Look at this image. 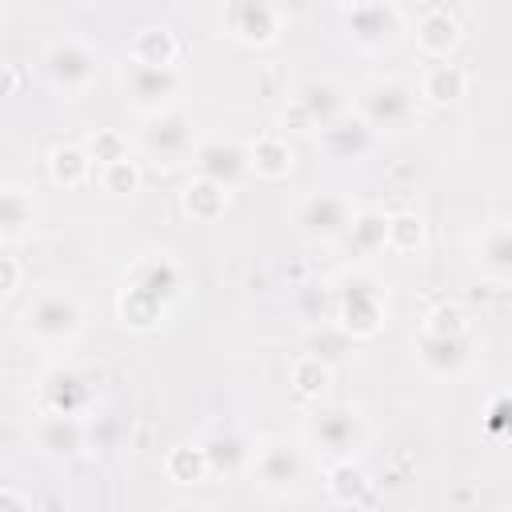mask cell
Returning <instances> with one entry per match:
<instances>
[{
	"instance_id": "cell-26",
	"label": "cell",
	"mask_w": 512,
	"mask_h": 512,
	"mask_svg": "<svg viewBox=\"0 0 512 512\" xmlns=\"http://www.w3.org/2000/svg\"><path fill=\"white\" fill-rule=\"evenodd\" d=\"M136 184H140V172H136V164L128 156L104 164V188L112 196H128V192H136Z\"/></svg>"
},
{
	"instance_id": "cell-21",
	"label": "cell",
	"mask_w": 512,
	"mask_h": 512,
	"mask_svg": "<svg viewBox=\"0 0 512 512\" xmlns=\"http://www.w3.org/2000/svg\"><path fill=\"white\" fill-rule=\"evenodd\" d=\"M184 204H188L192 216H200V220H216V216L228 208V188H220V184H212V180L200 176V184L188 188Z\"/></svg>"
},
{
	"instance_id": "cell-18",
	"label": "cell",
	"mask_w": 512,
	"mask_h": 512,
	"mask_svg": "<svg viewBox=\"0 0 512 512\" xmlns=\"http://www.w3.org/2000/svg\"><path fill=\"white\" fill-rule=\"evenodd\" d=\"M300 476V460H296V448L292 444H268L260 452V480L268 488H284Z\"/></svg>"
},
{
	"instance_id": "cell-30",
	"label": "cell",
	"mask_w": 512,
	"mask_h": 512,
	"mask_svg": "<svg viewBox=\"0 0 512 512\" xmlns=\"http://www.w3.org/2000/svg\"><path fill=\"white\" fill-rule=\"evenodd\" d=\"M12 284H16V268H12V260H4V292H8V296L16 292Z\"/></svg>"
},
{
	"instance_id": "cell-12",
	"label": "cell",
	"mask_w": 512,
	"mask_h": 512,
	"mask_svg": "<svg viewBox=\"0 0 512 512\" xmlns=\"http://www.w3.org/2000/svg\"><path fill=\"white\" fill-rule=\"evenodd\" d=\"M368 124L360 116H340L320 128V148L328 160H360L368 152Z\"/></svg>"
},
{
	"instance_id": "cell-13",
	"label": "cell",
	"mask_w": 512,
	"mask_h": 512,
	"mask_svg": "<svg viewBox=\"0 0 512 512\" xmlns=\"http://www.w3.org/2000/svg\"><path fill=\"white\" fill-rule=\"evenodd\" d=\"M188 140H192L188 136V120L180 112H156L152 128H144V148L152 156H164V160L184 156L188 152Z\"/></svg>"
},
{
	"instance_id": "cell-16",
	"label": "cell",
	"mask_w": 512,
	"mask_h": 512,
	"mask_svg": "<svg viewBox=\"0 0 512 512\" xmlns=\"http://www.w3.org/2000/svg\"><path fill=\"white\" fill-rule=\"evenodd\" d=\"M36 440H40V448L48 456H72L84 444V432H80V424H76L72 412H52V416L40 420Z\"/></svg>"
},
{
	"instance_id": "cell-29",
	"label": "cell",
	"mask_w": 512,
	"mask_h": 512,
	"mask_svg": "<svg viewBox=\"0 0 512 512\" xmlns=\"http://www.w3.org/2000/svg\"><path fill=\"white\" fill-rule=\"evenodd\" d=\"M52 168H56V180H68V184H76V180L84 176L88 160H84V152H80V148H56V156H52Z\"/></svg>"
},
{
	"instance_id": "cell-3",
	"label": "cell",
	"mask_w": 512,
	"mask_h": 512,
	"mask_svg": "<svg viewBox=\"0 0 512 512\" xmlns=\"http://www.w3.org/2000/svg\"><path fill=\"white\" fill-rule=\"evenodd\" d=\"M44 72H48V84H52L64 100H76V96H84V92L96 84V76H100V56H96L88 44H80V40H60V44L48 48Z\"/></svg>"
},
{
	"instance_id": "cell-15",
	"label": "cell",
	"mask_w": 512,
	"mask_h": 512,
	"mask_svg": "<svg viewBox=\"0 0 512 512\" xmlns=\"http://www.w3.org/2000/svg\"><path fill=\"white\" fill-rule=\"evenodd\" d=\"M416 352H420V360H424L432 372H440V376L464 368V360H468V344H464L456 332H428Z\"/></svg>"
},
{
	"instance_id": "cell-14",
	"label": "cell",
	"mask_w": 512,
	"mask_h": 512,
	"mask_svg": "<svg viewBox=\"0 0 512 512\" xmlns=\"http://www.w3.org/2000/svg\"><path fill=\"white\" fill-rule=\"evenodd\" d=\"M476 264L496 280H512V224H496L480 236Z\"/></svg>"
},
{
	"instance_id": "cell-24",
	"label": "cell",
	"mask_w": 512,
	"mask_h": 512,
	"mask_svg": "<svg viewBox=\"0 0 512 512\" xmlns=\"http://www.w3.org/2000/svg\"><path fill=\"white\" fill-rule=\"evenodd\" d=\"M460 92H464V72H460L456 64H436V68H428V76H424V96H428V100L444 104V100H456Z\"/></svg>"
},
{
	"instance_id": "cell-28",
	"label": "cell",
	"mask_w": 512,
	"mask_h": 512,
	"mask_svg": "<svg viewBox=\"0 0 512 512\" xmlns=\"http://www.w3.org/2000/svg\"><path fill=\"white\" fill-rule=\"evenodd\" d=\"M204 456H208L216 468H236V460H244V444H240L236 436H216V440H208Z\"/></svg>"
},
{
	"instance_id": "cell-4",
	"label": "cell",
	"mask_w": 512,
	"mask_h": 512,
	"mask_svg": "<svg viewBox=\"0 0 512 512\" xmlns=\"http://www.w3.org/2000/svg\"><path fill=\"white\" fill-rule=\"evenodd\" d=\"M412 108H416V92L408 84H400V80H376L360 96V120L368 128L396 132V128H404L412 120Z\"/></svg>"
},
{
	"instance_id": "cell-2",
	"label": "cell",
	"mask_w": 512,
	"mask_h": 512,
	"mask_svg": "<svg viewBox=\"0 0 512 512\" xmlns=\"http://www.w3.org/2000/svg\"><path fill=\"white\" fill-rule=\"evenodd\" d=\"M84 328V308L72 292L52 288L40 292L28 308H24V336H36L44 344H64Z\"/></svg>"
},
{
	"instance_id": "cell-10",
	"label": "cell",
	"mask_w": 512,
	"mask_h": 512,
	"mask_svg": "<svg viewBox=\"0 0 512 512\" xmlns=\"http://www.w3.org/2000/svg\"><path fill=\"white\" fill-rule=\"evenodd\" d=\"M196 168L204 180H212L220 188H236L244 180V172L252 168V152L232 144V140H208L196 152Z\"/></svg>"
},
{
	"instance_id": "cell-25",
	"label": "cell",
	"mask_w": 512,
	"mask_h": 512,
	"mask_svg": "<svg viewBox=\"0 0 512 512\" xmlns=\"http://www.w3.org/2000/svg\"><path fill=\"white\" fill-rule=\"evenodd\" d=\"M252 168L264 176H284L292 168V148L284 140H260L252 148Z\"/></svg>"
},
{
	"instance_id": "cell-6",
	"label": "cell",
	"mask_w": 512,
	"mask_h": 512,
	"mask_svg": "<svg viewBox=\"0 0 512 512\" xmlns=\"http://www.w3.org/2000/svg\"><path fill=\"white\" fill-rule=\"evenodd\" d=\"M336 312H340V320H344L356 336H372V332L380 328V316H384L380 284L368 280V276H348L344 288L336 292Z\"/></svg>"
},
{
	"instance_id": "cell-22",
	"label": "cell",
	"mask_w": 512,
	"mask_h": 512,
	"mask_svg": "<svg viewBox=\"0 0 512 512\" xmlns=\"http://www.w3.org/2000/svg\"><path fill=\"white\" fill-rule=\"evenodd\" d=\"M0 224H4V240H16L32 224V200L20 188H4V196H0Z\"/></svg>"
},
{
	"instance_id": "cell-7",
	"label": "cell",
	"mask_w": 512,
	"mask_h": 512,
	"mask_svg": "<svg viewBox=\"0 0 512 512\" xmlns=\"http://www.w3.org/2000/svg\"><path fill=\"white\" fill-rule=\"evenodd\" d=\"M312 436H316V444H320L324 452H332V456H352V452L364 444L368 428H364V420H360L356 408L332 404V408H320V412L312 416Z\"/></svg>"
},
{
	"instance_id": "cell-20",
	"label": "cell",
	"mask_w": 512,
	"mask_h": 512,
	"mask_svg": "<svg viewBox=\"0 0 512 512\" xmlns=\"http://www.w3.org/2000/svg\"><path fill=\"white\" fill-rule=\"evenodd\" d=\"M388 228H392L388 216H380V212H360V216H352V228H348L344 236H348V244H356L360 252H372V248H380V244L388 240Z\"/></svg>"
},
{
	"instance_id": "cell-19",
	"label": "cell",
	"mask_w": 512,
	"mask_h": 512,
	"mask_svg": "<svg viewBox=\"0 0 512 512\" xmlns=\"http://www.w3.org/2000/svg\"><path fill=\"white\" fill-rule=\"evenodd\" d=\"M456 32H460V28H456V20H452L448 12H432V16H424L416 40H420L424 52H432V56H448V48L456 44Z\"/></svg>"
},
{
	"instance_id": "cell-11",
	"label": "cell",
	"mask_w": 512,
	"mask_h": 512,
	"mask_svg": "<svg viewBox=\"0 0 512 512\" xmlns=\"http://www.w3.org/2000/svg\"><path fill=\"white\" fill-rule=\"evenodd\" d=\"M228 32L244 44H272L276 40V8L268 0H232Z\"/></svg>"
},
{
	"instance_id": "cell-5",
	"label": "cell",
	"mask_w": 512,
	"mask_h": 512,
	"mask_svg": "<svg viewBox=\"0 0 512 512\" xmlns=\"http://www.w3.org/2000/svg\"><path fill=\"white\" fill-rule=\"evenodd\" d=\"M348 32L368 52L392 48L400 40V12L388 0H356L348 8Z\"/></svg>"
},
{
	"instance_id": "cell-9",
	"label": "cell",
	"mask_w": 512,
	"mask_h": 512,
	"mask_svg": "<svg viewBox=\"0 0 512 512\" xmlns=\"http://www.w3.org/2000/svg\"><path fill=\"white\" fill-rule=\"evenodd\" d=\"M352 208L340 192H312L304 204H300V232L312 236V240H336L352 228Z\"/></svg>"
},
{
	"instance_id": "cell-27",
	"label": "cell",
	"mask_w": 512,
	"mask_h": 512,
	"mask_svg": "<svg viewBox=\"0 0 512 512\" xmlns=\"http://www.w3.org/2000/svg\"><path fill=\"white\" fill-rule=\"evenodd\" d=\"M300 312L308 320H324L328 312H336V296H328V284H304L300 292Z\"/></svg>"
},
{
	"instance_id": "cell-17",
	"label": "cell",
	"mask_w": 512,
	"mask_h": 512,
	"mask_svg": "<svg viewBox=\"0 0 512 512\" xmlns=\"http://www.w3.org/2000/svg\"><path fill=\"white\" fill-rule=\"evenodd\" d=\"M300 108H304V116H308L316 128H324V124H332V120L344 116V96H340L336 84L312 80V84H304V92H300Z\"/></svg>"
},
{
	"instance_id": "cell-23",
	"label": "cell",
	"mask_w": 512,
	"mask_h": 512,
	"mask_svg": "<svg viewBox=\"0 0 512 512\" xmlns=\"http://www.w3.org/2000/svg\"><path fill=\"white\" fill-rule=\"evenodd\" d=\"M172 56H176V44L164 28H144L132 44V60L140 64H172Z\"/></svg>"
},
{
	"instance_id": "cell-8",
	"label": "cell",
	"mask_w": 512,
	"mask_h": 512,
	"mask_svg": "<svg viewBox=\"0 0 512 512\" xmlns=\"http://www.w3.org/2000/svg\"><path fill=\"white\" fill-rule=\"evenodd\" d=\"M180 76L172 64H140L132 60L128 76H124V92L140 112H164V104L176 96Z\"/></svg>"
},
{
	"instance_id": "cell-1",
	"label": "cell",
	"mask_w": 512,
	"mask_h": 512,
	"mask_svg": "<svg viewBox=\"0 0 512 512\" xmlns=\"http://www.w3.org/2000/svg\"><path fill=\"white\" fill-rule=\"evenodd\" d=\"M176 268L168 260H152L140 268V276L128 284L124 300H120V312H124V324H156L164 316V304L176 296Z\"/></svg>"
}]
</instances>
